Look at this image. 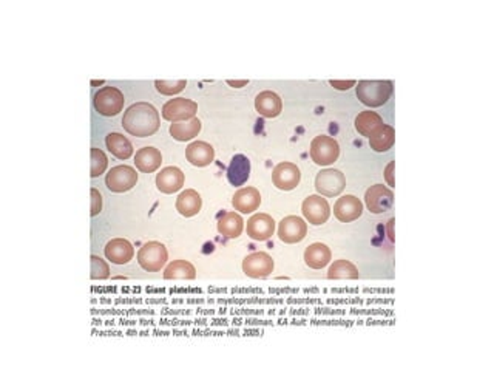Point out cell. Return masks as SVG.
Returning <instances> with one entry per match:
<instances>
[{"mask_svg":"<svg viewBox=\"0 0 494 371\" xmlns=\"http://www.w3.org/2000/svg\"><path fill=\"white\" fill-rule=\"evenodd\" d=\"M161 126L160 113L152 104L136 103L128 107L123 118V127L132 137L147 138L152 137Z\"/></svg>","mask_w":494,"mask_h":371,"instance_id":"6da1fadb","label":"cell"},{"mask_svg":"<svg viewBox=\"0 0 494 371\" xmlns=\"http://www.w3.org/2000/svg\"><path fill=\"white\" fill-rule=\"evenodd\" d=\"M394 85L391 81H360L357 84L355 93L360 103L376 109L388 103L392 95Z\"/></svg>","mask_w":494,"mask_h":371,"instance_id":"7a4b0ae2","label":"cell"},{"mask_svg":"<svg viewBox=\"0 0 494 371\" xmlns=\"http://www.w3.org/2000/svg\"><path fill=\"white\" fill-rule=\"evenodd\" d=\"M125 98L116 87H102L93 98L95 109L102 116H116L124 109Z\"/></svg>","mask_w":494,"mask_h":371,"instance_id":"3957f363","label":"cell"},{"mask_svg":"<svg viewBox=\"0 0 494 371\" xmlns=\"http://www.w3.org/2000/svg\"><path fill=\"white\" fill-rule=\"evenodd\" d=\"M169 260L167 248L160 241H148L139 249L138 263L147 273H160Z\"/></svg>","mask_w":494,"mask_h":371,"instance_id":"277c9868","label":"cell"},{"mask_svg":"<svg viewBox=\"0 0 494 371\" xmlns=\"http://www.w3.org/2000/svg\"><path fill=\"white\" fill-rule=\"evenodd\" d=\"M340 156L339 142L326 135L315 137L311 142V158L318 166H331Z\"/></svg>","mask_w":494,"mask_h":371,"instance_id":"5b68a950","label":"cell"},{"mask_svg":"<svg viewBox=\"0 0 494 371\" xmlns=\"http://www.w3.org/2000/svg\"><path fill=\"white\" fill-rule=\"evenodd\" d=\"M346 188V178L337 169H325L315 178V189L321 197H339Z\"/></svg>","mask_w":494,"mask_h":371,"instance_id":"8992f818","label":"cell"},{"mask_svg":"<svg viewBox=\"0 0 494 371\" xmlns=\"http://www.w3.org/2000/svg\"><path fill=\"white\" fill-rule=\"evenodd\" d=\"M136 183H138V174L130 166H116L105 176V186L109 190L114 194H124V192L132 190Z\"/></svg>","mask_w":494,"mask_h":371,"instance_id":"52a82bcc","label":"cell"},{"mask_svg":"<svg viewBox=\"0 0 494 371\" xmlns=\"http://www.w3.org/2000/svg\"><path fill=\"white\" fill-rule=\"evenodd\" d=\"M198 104L192 99L176 98L170 99L162 105V118L170 121V123H181V121H189L196 118Z\"/></svg>","mask_w":494,"mask_h":371,"instance_id":"ba28073f","label":"cell"},{"mask_svg":"<svg viewBox=\"0 0 494 371\" xmlns=\"http://www.w3.org/2000/svg\"><path fill=\"white\" fill-rule=\"evenodd\" d=\"M275 263L268 252L249 254L242 260V273L250 278H266L274 273Z\"/></svg>","mask_w":494,"mask_h":371,"instance_id":"9c48e42d","label":"cell"},{"mask_svg":"<svg viewBox=\"0 0 494 371\" xmlns=\"http://www.w3.org/2000/svg\"><path fill=\"white\" fill-rule=\"evenodd\" d=\"M304 218L314 226H321L331 217V206L321 195H309L302 206Z\"/></svg>","mask_w":494,"mask_h":371,"instance_id":"30bf717a","label":"cell"},{"mask_svg":"<svg viewBox=\"0 0 494 371\" xmlns=\"http://www.w3.org/2000/svg\"><path fill=\"white\" fill-rule=\"evenodd\" d=\"M364 203L372 213L388 212L394 204V194L389 188L383 184H374L364 194Z\"/></svg>","mask_w":494,"mask_h":371,"instance_id":"8fae6325","label":"cell"},{"mask_svg":"<svg viewBox=\"0 0 494 371\" xmlns=\"http://www.w3.org/2000/svg\"><path fill=\"white\" fill-rule=\"evenodd\" d=\"M302 180V172L297 164L280 162L272 170V183L280 190H293Z\"/></svg>","mask_w":494,"mask_h":371,"instance_id":"7c38bea8","label":"cell"},{"mask_svg":"<svg viewBox=\"0 0 494 371\" xmlns=\"http://www.w3.org/2000/svg\"><path fill=\"white\" fill-rule=\"evenodd\" d=\"M307 235V223L297 215H289L280 221V226H278V237L283 241V243L293 245L303 241Z\"/></svg>","mask_w":494,"mask_h":371,"instance_id":"4fadbf2b","label":"cell"},{"mask_svg":"<svg viewBox=\"0 0 494 371\" xmlns=\"http://www.w3.org/2000/svg\"><path fill=\"white\" fill-rule=\"evenodd\" d=\"M247 235L255 241H266L275 232V220L269 213H255L247 220Z\"/></svg>","mask_w":494,"mask_h":371,"instance_id":"5bb4252c","label":"cell"},{"mask_svg":"<svg viewBox=\"0 0 494 371\" xmlns=\"http://www.w3.org/2000/svg\"><path fill=\"white\" fill-rule=\"evenodd\" d=\"M363 213V203L355 195H345L334 204V215L341 223H350L360 218Z\"/></svg>","mask_w":494,"mask_h":371,"instance_id":"9a60e30c","label":"cell"},{"mask_svg":"<svg viewBox=\"0 0 494 371\" xmlns=\"http://www.w3.org/2000/svg\"><path fill=\"white\" fill-rule=\"evenodd\" d=\"M184 174L180 167L169 166L164 167L160 174L156 175V188L162 194H175L181 190L184 186Z\"/></svg>","mask_w":494,"mask_h":371,"instance_id":"2e32d148","label":"cell"},{"mask_svg":"<svg viewBox=\"0 0 494 371\" xmlns=\"http://www.w3.org/2000/svg\"><path fill=\"white\" fill-rule=\"evenodd\" d=\"M105 257L114 265H127L134 257V249L125 238H113L105 246Z\"/></svg>","mask_w":494,"mask_h":371,"instance_id":"e0dca14e","label":"cell"},{"mask_svg":"<svg viewBox=\"0 0 494 371\" xmlns=\"http://www.w3.org/2000/svg\"><path fill=\"white\" fill-rule=\"evenodd\" d=\"M185 158L195 167H206L215 160V149L204 141H193L185 149Z\"/></svg>","mask_w":494,"mask_h":371,"instance_id":"ac0fdd59","label":"cell"},{"mask_svg":"<svg viewBox=\"0 0 494 371\" xmlns=\"http://www.w3.org/2000/svg\"><path fill=\"white\" fill-rule=\"evenodd\" d=\"M232 204L235 211L241 213H252L260 208L261 204V194L255 188H242L235 192L232 198Z\"/></svg>","mask_w":494,"mask_h":371,"instance_id":"d6986e66","label":"cell"},{"mask_svg":"<svg viewBox=\"0 0 494 371\" xmlns=\"http://www.w3.org/2000/svg\"><path fill=\"white\" fill-rule=\"evenodd\" d=\"M255 109L264 118H277L280 116L283 110L281 98L275 91L264 90L255 98Z\"/></svg>","mask_w":494,"mask_h":371,"instance_id":"ffe728a7","label":"cell"},{"mask_svg":"<svg viewBox=\"0 0 494 371\" xmlns=\"http://www.w3.org/2000/svg\"><path fill=\"white\" fill-rule=\"evenodd\" d=\"M162 155L156 147H142L134 155V166L142 174H153L161 167Z\"/></svg>","mask_w":494,"mask_h":371,"instance_id":"44dd1931","label":"cell"},{"mask_svg":"<svg viewBox=\"0 0 494 371\" xmlns=\"http://www.w3.org/2000/svg\"><path fill=\"white\" fill-rule=\"evenodd\" d=\"M250 176V161L246 155H235L227 167V180L235 188L247 183Z\"/></svg>","mask_w":494,"mask_h":371,"instance_id":"7402d4cb","label":"cell"},{"mask_svg":"<svg viewBox=\"0 0 494 371\" xmlns=\"http://www.w3.org/2000/svg\"><path fill=\"white\" fill-rule=\"evenodd\" d=\"M175 208L185 218L195 217V215H198L199 211H201V208H203V198L196 190L185 189L184 192H181L180 195H178Z\"/></svg>","mask_w":494,"mask_h":371,"instance_id":"603a6c76","label":"cell"},{"mask_svg":"<svg viewBox=\"0 0 494 371\" xmlns=\"http://www.w3.org/2000/svg\"><path fill=\"white\" fill-rule=\"evenodd\" d=\"M383 126H385V123H383L382 116L378 115V113L371 112V110L362 112V113H359V116L355 118L357 132L366 138L374 137L377 132L382 130Z\"/></svg>","mask_w":494,"mask_h":371,"instance_id":"cb8c5ba5","label":"cell"},{"mask_svg":"<svg viewBox=\"0 0 494 371\" xmlns=\"http://www.w3.org/2000/svg\"><path fill=\"white\" fill-rule=\"evenodd\" d=\"M332 259L331 249L325 243H312L304 251V263L312 269H323Z\"/></svg>","mask_w":494,"mask_h":371,"instance_id":"d4e9b609","label":"cell"},{"mask_svg":"<svg viewBox=\"0 0 494 371\" xmlns=\"http://www.w3.org/2000/svg\"><path fill=\"white\" fill-rule=\"evenodd\" d=\"M105 144L107 149H109V152L116 156L118 160H128L133 155V144L130 142V139L125 138L124 135H121L118 132L109 133L105 138Z\"/></svg>","mask_w":494,"mask_h":371,"instance_id":"484cf974","label":"cell"},{"mask_svg":"<svg viewBox=\"0 0 494 371\" xmlns=\"http://www.w3.org/2000/svg\"><path fill=\"white\" fill-rule=\"evenodd\" d=\"M245 229V220L240 213L227 212L218 220V232L226 238H238Z\"/></svg>","mask_w":494,"mask_h":371,"instance_id":"4316f807","label":"cell"},{"mask_svg":"<svg viewBox=\"0 0 494 371\" xmlns=\"http://www.w3.org/2000/svg\"><path fill=\"white\" fill-rule=\"evenodd\" d=\"M201 121L198 118H193L189 121H181V123H173L170 126L169 132L171 137H173V139L185 142L198 137L199 132H201Z\"/></svg>","mask_w":494,"mask_h":371,"instance_id":"83f0119b","label":"cell"},{"mask_svg":"<svg viewBox=\"0 0 494 371\" xmlns=\"http://www.w3.org/2000/svg\"><path fill=\"white\" fill-rule=\"evenodd\" d=\"M166 280H195L196 269L187 260H175L164 271Z\"/></svg>","mask_w":494,"mask_h":371,"instance_id":"f1b7e54d","label":"cell"},{"mask_svg":"<svg viewBox=\"0 0 494 371\" xmlns=\"http://www.w3.org/2000/svg\"><path fill=\"white\" fill-rule=\"evenodd\" d=\"M359 277V269L349 260L334 262L327 271V278H331V280H357Z\"/></svg>","mask_w":494,"mask_h":371,"instance_id":"f546056e","label":"cell"},{"mask_svg":"<svg viewBox=\"0 0 494 371\" xmlns=\"http://www.w3.org/2000/svg\"><path fill=\"white\" fill-rule=\"evenodd\" d=\"M394 141H396V130H394V127L385 124L380 132H377L374 137L369 138V146L372 151L382 153L392 149Z\"/></svg>","mask_w":494,"mask_h":371,"instance_id":"4dcf8cb0","label":"cell"},{"mask_svg":"<svg viewBox=\"0 0 494 371\" xmlns=\"http://www.w3.org/2000/svg\"><path fill=\"white\" fill-rule=\"evenodd\" d=\"M107 167H109V158H107V155L101 151V149L91 147V170H90L91 178L101 176L107 170Z\"/></svg>","mask_w":494,"mask_h":371,"instance_id":"1f68e13d","label":"cell"},{"mask_svg":"<svg viewBox=\"0 0 494 371\" xmlns=\"http://www.w3.org/2000/svg\"><path fill=\"white\" fill-rule=\"evenodd\" d=\"M155 87L164 96H173L187 87V81H155Z\"/></svg>","mask_w":494,"mask_h":371,"instance_id":"d6a6232c","label":"cell"},{"mask_svg":"<svg viewBox=\"0 0 494 371\" xmlns=\"http://www.w3.org/2000/svg\"><path fill=\"white\" fill-rule=\"evenodd\" d=\"M91 278L93 280H107L110 277V268L107 265V262L102 260L101 257L91 255Z\"/></svg>","mask_w":494,"mask_h":371,"instance_id":"836d02e7","label":"cell"},{"mask_svg":"<svg viewBox=\"0 0 494 371\" xmlns=\"http://www.w3.org/2000/svg\"><path fill=\"white\" fill-rule=\"evenodd\" d=\"M91 194V217H96L102 211V195L96 188L90 190Z\"/></svg>","mask_w":494,"mask_h":371,"instance_id":"e575fe53","label":"cell"},{"mask_svg":"<svg viewBox=\"0 0 494 371\" xmlns=\"http://www.w3.org/2000/svg\"><path fill=\"white\" fill-rule=\"evenodd\" d=\"M329 84L337 90H349L350 87H355L357 85L355 81H329Z\"/></svg>","mask_w":494,"mask_h":371,"instance_id":"d590c367","label":"cell"},{"mask_svg":"<svg viewBox=\"0 0 494 371\" xmlns=\"http://www.w3.org/2000/svg\"><path fill=\"white\" fill-rule=\"evenodd\" d=\"M392 170H394V161H391L385 169V178L388 181L389 186H394V178H392Z\"/></svg>","mask_w":494,"mask_h":371,"instance_id":"8d00e7d4","label":"cell"},{"mask_svg":"<svg viewBox=\"0 0 494 371\" xmlns=\"http://www.w3.org/2000/svg\"><path fill=\"white\" fill-rule=\"evenodd\" d=\"M227 84L232 85V87H235V89H241V87H245V85H247L249 81H246V80H242V81H232V80H229Z\"/></svg>","mask_w":494,"mask_h":371,"instance_id":"74e56055","label":"cell"},{"mask_svg":"<svg viewBox=\"0 0 494 371\" xmlns=\"http://www.w3.org/2000/svg\"><path fill=\"white\" fill-rule=\"evenodd\" d=\"M392 223H394V220H389V238L394 240V235H392Z\"/></svg>","mask_w":494,"mask_h":371,"instance_id":"f35d334b","label":"cell"}]
</instances>
